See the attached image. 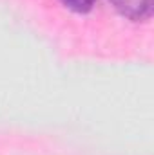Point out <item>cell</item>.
<instances>
[{"label": "cell", "instance_id": "obj_2", "mask_svg": "<svg viewBox=\"0 0 154 155\" xmlns=\"http://www.w3.org/2000/svg\"><path fill=\"white\" fill-rule=\"evenodd\" d=\"M62 2H64V5H67L69 9H73L76 13H87L96 4V0H62Z\"/></svg>", "mask_w": 154, "mask_h": 155}, {"label": "cell", "instance_id": "obj_1", "mask_svg": "<svg viewBox=\"0 0 154 155\" xmlns=\"http://www.w3.org/2000/svg\"><path fill=\"white\" fill-rule=\"evenodd\" d=\"M114 9L125 18L142 22L152 15L154 0H111Z\"/></svg>", "mask_w": 154, "mask_h": 155}]
</instances>
